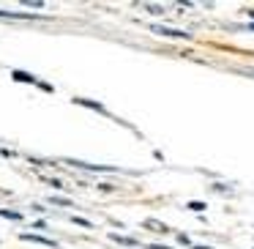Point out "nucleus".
Instances as JSON below:
<instances>
[{"instance_id":"obj_8","label":"nucleus","mask_w":254,"mask_h":249,"mask_svg":"<svg viewBox=\"0 0 254 249\" xmlns=\"http://www.w3.org/2000/svg\"><path fill=\"white\" fill-rule=\"evenodd\" d=\"M145 8H148V11H153V14H161V11H164V6H156V3H145Z\"/></svg>"},{"instance_id":"obj_5","label":"nucleus","mask_w":254,"mask_h":249,"mask_svg":"<svg viewBox=\"0 0 254 249\" xmlns=\"http://www.w3.org/2000/svg\"><path fill=\"white\" fill-rule=\"evenodd\" d=\"M142 225L148 227V230H156V233H167V225H164V222H156V219H145Z\"/></svg>"},{"instance_id":"obj_7","label":"nucleus","mask_w":254,"mask_h":249,"mask_svg":"<svg viewBox=\"0 0 254 249\" xmlns=\"http://www.w3.org/2000/svg\"><path fill=\"white\" fill-rule=\"evenodd\" d=\"M112 241H118V244H126V247H137V238H126V236H110Z\"/></svg>"},{"instance_id":"obj_2","label":"nucleus","mask_w":254,"mask_h":249,"mask_svg":"<svg viewBox=\"0 0 254 249\" xmlns=\"http://www.w3.org/2000/svg\"><path fill=\"white\" fill-rule=\"evenodd\" d=\"M66 165H71V167H82V170H96V172H118L115 167H104V165H88V162H74V159H66Z\"/></svg>"},{"instance_id":"obj_10","label":"nucleus","mask_w":254,"mask_h":249,"mask_svg":"<svg viewBox=\"0 0 254 249\" xmlns=\"http://www.w3.org/2000/svg\"><path fill=\"white\" fill-rule=\"evenodd\" d=\"M189 208L191 211H205V203H189Z\"/></svg>"},{"instance_id":"obj_11","label":"nucleus","mask_w":254,"mask_h":249,"mask_svg":"<svg viewBox=\"0 0 254 249\" xmlns=\"http://www.w3.org/2000/svg\"><path fill=\"white\" fill-rule=\"evenodd\" d=\"M150 249H170V247H161V244H150Z\"/></svg>"},{"instance_id":"obj_4","label":"nucleus","mask_w":254,"mask_h":249,"mask_svg":"<svg viewBox=\"0 0 254 249\" xmlns=\"http://www.w3.org/2000/svg\"><path fill=\"white\" fill-rule=\"evenodd\" d=\"M11 77L17 80V83H28V85H36V83H39V80H36V77H30V74L19 72V69H17V72H11Z\"/></svg>"},{"instance_id":"obj_13","label":"nucleus","mask_w":254,"mask_h":249,"mask_svg":"<svg viewBox=\"0 0 254 249\" xmlns=\"http://www.w3.org/2000/svg\"><path fill=\"white\" fill-rule=\"evenodd\" d=\"M252 17H254V14H252Z\"/></svg>"},{"instance_id":"obj_12","label":"nucleus","mask_w":254,"mask_h":249,"mask_svg":"<svg viewBox=\"0 0 254 249\" xmlns=\"http://www.w3.org/2000/svg\"><path fill=\"white\" fill-rule=\"evenodd\" d=\"M249 28H252V30H254V22H252V25H249Z\"/></svg>"},{"instance_id":"obj_3","label":"nucleus","mask_w":254,"mask_h":249,"mask_svg":"<svg viewBox=\"0 0 254 249\" xmlns=\"http://www.w3.org/2000/svg\"><path fill=\"white\" fill-rule=\"evenodd\" d=\"M22 241H30V244H41V247H52L58 249V244L52 241V238H44V236H36V233H25V236H19Z\"/></svg>"},{"instance_id":"obj_9","label":"nucleus","mask_w":254,"mask_h":249,"mask_svg":"<svg viewBox=\"0 0 254 249\" xmlns=\"http://www.w3.org/2000/svg\"><path fill=\"white\" fill-rule=\"evenodd\" d=\"M52 205H66V208H68V205H71V200H63V197H52Z\"/></svg>"},{"instance_id":"obj_1","label":"nucleus","mask_w":254,"mask_h":249,"mask_svg":"<svg viewBox=\"0 0 254 249\" xmlns=\"http://www.w3.org/2000/svg\"><path fill=\"white\" fill-rule=\"evenodd\" d=\"M150 30L159 36H170V39H191L186 30H175V28H167V25H150Z\"/></svg>"},{"instance_id":"obj_6","label":"nucleus","mask_w":254,"mask_h":249,"mask_svg":"<svg viewBox=\"0 0 254 249\" xmlns=\"http://www.w3.org/2000/svg\"><path fill=\"white\" fill-rule=\"evenodd\" d=\"M74 104H82V107H90V110H99V112H104V104H99V101H88V99H74Z\"/></svg>"}]
</instances>
